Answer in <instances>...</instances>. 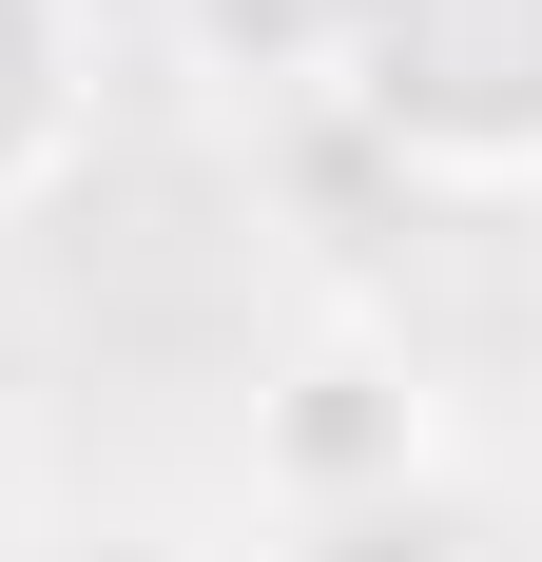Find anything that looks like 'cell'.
I'll list each match as a JSON object with an SVG mask.
<instances>
[{
  "instance_id": "6da1fadb",
  "label": "cell",
  "mask_w": 542,
  "mask_h": 562,
  "mask_svg": "<svg viewBox=\"0 0 542 562\" xmlns=\"http://www.w3.org/2000/svg\"><path fill=\"white\" fill-rule=\"evenodd\" d=\"M310 40L427 175H542V0H310Z\"/></svg>"
},
{
  "instance_id": "7a4b0ae2",
  "label": "cell",
  "mask_w": 542,
  "mask_h": 562,
  "mask_svg": "<svg viewBox=\"0 0 542 562\" xmlns=\"http://www.w3.org/2000/svg\"><path fill=\"white\" fill-rule=\"evenodd\" d=\"M407 447H427V407L387 389L369 349H329L310 389L271 407V465H291V485H407Z\"/></svg>"
},
{
  "instance_id": "3957f363",
  "label": "cell",
  "mask_w": 542,
  "mask_h": 562,
  "mask_svg": "<svg viewBox=\"0 0 542 562\" xmlns=\"http://www.w3.org/2000/svg\"><path fill=\"white\" fill-rule=\"evenodd\" d=\"M78 156V0H0V194Z\"/></svg>"
},
{
  "instance_id": "277c9868",
  "label": "cell",
  "mask_w": 542,
  "mask_h": 562,
  "mask_svg": "<svg viewBox=\"0 0 542 562\" xmlns=\"http://www.w3.org/2000/svg\"><path fill=\"white\" fill-rule=\"evenodd\" d=\"M58 562H156V543H58Z\"/></svg>"
}]
</instances>
